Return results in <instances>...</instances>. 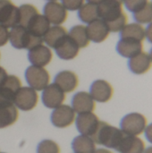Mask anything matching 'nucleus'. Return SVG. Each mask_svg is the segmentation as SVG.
Returning <instances> with one entry per match:
<instances>
[{
    "label": "nucleus",
    "instance_id": "nucleus-15",
    "mask_svg": "<svg viewBox=\"0 0 152 153\" xmlns=\"http://www.w3.org/2000/svg\"><path fill=\"white\" fill-rule=\"evenodd\" d=\"M95 106V100L91 95L85 91L75 93L72 99V108L77 114L93 112Z\"/></svg>",
    "mask_w": 152,
    "mask_h": 153
},
{
    "label": "nucleus",
    "instance_id": "nucleus-43",
    "mask_svg": "<svg viewBox=\"0 0 152 153\" xmlns=\"http://www.w3.org/2000/svg\"><path fill=\"white\" fill-rule=\"evenodd\" d=\"M115 1H116V2H118V3H121V4L124 3V0H115Z\"/></svg>",
    "mask_w": 152,
    "mask_h": 153
},
{
    "label": "nucleus",
    "instance_id": "nucleus-21",
    "mask_svg": "<svg viewBox=\"0 0 152 153\" xmlns=\"http://www.w3.org/2000/svg\"><path fill=\"white\" fill-rule=\"evenodd\" d=\"M55 84H56L65 93L74 91L79 83L77 75L71 71L59 72L55 77Z\"/></svg>",
    "mask_w": 152,
    "mask_h": 153
},
{
    "label": "nucleus",
    "instance_id": "nucleus-39",
    "mask_svg": "<svg viewBox=\"0 0 152 153\" xmlns=\"http://www.w3.org/2000/svg\"><path fill=\"white\" fill-rule=\"evenodd\" d=\"M94 153H113L111 151H109L108 149H104V148H101V149H97L95 151Z\"/></svg>",
    "mask_w": 152,
    "mask_h": 153
},
{
    "label": "nucleus",
    "instance_id": "nucleus-37",
    "mask_svg": "<svg viewBox=\"0 0 152 153\" xmlns=\"http://www.w3.org/2000/svg\"><path fill=\"white\" fill-rule=\"evenodd\" d=\"M145 38L152 44V22L145 28Z\"/></svg>",
    "mask_w": 152,
    "mask_h": 153
},
{
    "label": "nucleus",
    "instance_id": "nucleus-29",
    "mask_svg": "<svg viewBox=\"0 0 152 153\" xmlns=\"http://www.w3.org/2000/svg\"><path fill=\"white\" fill-rule=\"evenodd\" d=\"M19 8V24L24 28L27 27L28 23L30 22V21L35 16L37 15L39 13L38 9L30 4H22Z\"/></svg>",
    "mask_w": 152,
    "mask_h": 153
},
{
    "label": "nucleus",
    "instance_id": "nucleus-32",
    "mask_svg": "<svg viewBox=\"0 0 152 153\" xmlns=\"http://www.w3.org/2000/svg\"><path fill=\"white\" fill-rule=\"evenodd\" d=\"M37 153H60V148L54 141L44 140L39 143Z\"/></svg>",
    "mask_w": 152,
    "mask_h": 153
},
{
    "label": "nucleus",
    "instance_id": "nucleus-40",
    "mask_svg": "<svg viewBox=\"0 0 152 153\" xmlns=\"http://www.w3.org/2000/svg\"><path fill=\"white\" fill-rule=\"evenodd\" d=\"M103 0H87L88 3H91V4H99V3H101Z\"/></svg>",
    "mask_w": 152,
    "mask_h": 153
},
{
    "label": "nucleus",
    "instance_id": "nucleus-5",
    "mask_svg": "<svg viewBox=\"0 0 152 153\" xmlns=\"http://www.w3.org/2000/svg\"><path fill=\"white\" fill-rule=\"evenodd\" d=\"M39 100L38 93L30 87H21L17 91L13 104L17 108L23 111H29L33 109Z\"/></svg>",
    "mask_w": 152,
    "mask_h": 153
},
{
    "label": "nucleus",
    "instance_id": "nucleus-18",
    "mask_svg": "<svg viewBox=\"0 0 152 153\" xmlns=\"http://www.w3.org/2000/svg\"><path fill=\"white\" fill-rule=\"evenodd\" d=\"M55 49H56L57 56L61 59L70 60L77 56L80 48L73 40V39L67 34L59 41V43L56 45Z\"/></svg>",
    "mask_w": 152,
    "mask_h": 153
},
{
    "label": "nucleus",
    "instance_id": "nucleus-6",
    "mask_svg": "<svg viewBox=\"0 0 152 153\" xmlns=\"http://www.w3.org/2000/svg\"><path fill=\"white\" fill-rule=\"evenodd\" d=\"M0 24L6 28L19 24V8L11 0H0Z\"/></svg>",
    "mask_w": 152,
    "mask_h": 153
},
{
    "label": "nucleus",
    "instance_id": "nucleus-7",
    "mask_svg": "<svg viewBox=\"0 0 152 153\" xmlns=\"http://www.w3.org/2000/svg\"><path fill=\"white\" fill-rule=\"evenodd\" d=\"M75 120V112L68 105H61L54 109L51 114L52 124L58 128L70 126Z\"/></svg>",
    "mask_w": 152,
    "mask_h": 153
},
{
    "label": "nucleus",
    "instance_id": "nucleus-19",
    "mask_svg": "<svg viewBox=\"0 0 152 153\" xmlns=\"http://www.w3.org/2000/svg\"><path fill=\"white\" fill-rule=\"evenodd\" d=\"M145 149V143L140 136L125 134L116 151L119 153H143Z\"/></svg>",
    "mask_w": 152,
    "mask_h": 153
},
{
    "label": "nucleus",
    "instance_id": "nucleus-8",
    "mask_svg": "<svg viewBox=\"0 0 152 153\" xmlns=\"http://www.w3.org/2000/svg\"><path fill=\"white\" fill-rule=\"evenodd\" d=\"M76 127L81 134L92 137V135L97 131L100 120L93 113H84L79 114L75 119Z\"/></svg>",
    "mask_w": 152,
    "mask_h": 153
},
{
    "label": "nucleus",
    "instance_id": "nucleus-14",
    "mask_svg": "<svg viewBox=\"0 0 152 153\" xmlns=\"http://www.w3.org/2000/svg\"><path fill=\"white\" fill-rule=\"evenodd\" d=\"M90 94L95 101L105 103L112 99L114 89L108 82L105 80H97L91 84Z\"/></svg>",
    "mask_w": 152,
    "mask_h": 153
},
{
    "label": "nucleus",
    "instance_id": "nucleus-34",
    "mask_svg": "<svg viewBox=\"0 0 152 153\" xmlns=\"http://www.w3.org/2000/svg\"><path fill=\"white\" fill-rule=\"evenodd\" d=\"M84 4V0H62V4L66 10L75 11L79 10Z\"/></svg>",
    "mask_w": 152,
    "mask_h": 153
},
{
    "label": "nucleus",
    "instance_id": "nucleus-41",
    "mask_svg": "<svg viewBox=\"0 0 152 153\" xmlns=\"http://www.w3.org/2000/svg\"><path fill=\"white\" fill-rule=\"evenodd\" d=\"M143 153H152V145L149 146V147H146V149L144 150Z\"/></svg>",
    "mask_w": 152,
    "mask_h": 153
},
{
    "label": "nucleus",
    "instance_id": "nucleus-31",
    "mask_svg": "<svg viewBox=\"0 0 152 153\" xmlns=\"http://www.w3.org/2000/svg\"><path fill=\"white\" fill-rule=\"evenodd\" d=\"M106 23L108 24L110 32H120L128 23V16L126 13H123L116 20L110 22H106Z\"/></svg>",
    "mask_w": 152,
    "mask_h": 153
},
{
    "label": "nucleus",
    "instance_id": "nucleus-44",
    "mask_svg": "<svg viewBox=\"0 0 152 153\" xmlns=\"http://www.w3.org/2000/svg\"><path fill=\"white\" fill-rule=\"evenodd\" d=\"M48 2H56L57 0H47Z\"/></svg>",
    "mask_w": 152,
    "mask_h": 153
},
{
    "label": "nucleus",
    "instance_id": "nucleus-10",
    "mask_svg": "<svg viewBox=\"0 0 152 153\" xmlns=\"http://www.w3.org/2000/svg\"><path fill=\"white\" fill-rule=\"evenodd\" d=\"M65 100V93L55 83L48 84L42 92V102L48 108H56Z\"/></svg>",
    "mask_w": 152,
    "mask_h": 153
},
{
    "label": "nucleus",
    "instance_id": "nucleus-35",
    "mask_svg": "<svg viewBox=\"0 0 152 153\" xmlns=\"http://www.w3.org/2000/svg\"><path fill=\"white\" fill-rule=\"evenodd\" d=\"M9 40V30L8 28L0 24V47L4 46Z\"/></svg>",
    "mask_w": 152,
    "mask_h": 153
},
{
    "label": "nucleus",
    "instance_id": "nucleus-2",
    "mask_svg": "<svg viewBox=\"0 0 152 153\" xmlns=\"http://www.w3.org/2000/svg\"><path fill=\"white\" fill-rule=\"evenodd\" d=\"M9 40L12 46L17 49H31L42 44V38L34 36L26 28L16 25L9 31Z\"/></svg>",
    "mask_w": 152,
    "mask_h": 153
},
{
    "label": "nucleus",
    "instance_id": "nucleus-30",
    "mask_svg": "<svg viewBox=\"0 0 152 153\" xmlns=\"http://www.w3.org/2000/svg\"><path fill=\"white\" fill-rule=\"evenodd\" d=\"M133 18L135 22H138L142 25L150 24L152 22V4L149 2L140 11L133 13Z\"/></svg>",
    "mask_w": 152,
    "mask_h": 153
},
{
    "label": "nucleus",
    "instance_id": "nucleus-3",
    "mask_svg": "<svg viewBox=\"0 0 152 153\" xmlns=\"http://www.w3.org/2000/svg\"><path fill=\"white\" fill-rule=\"evenodd\" d=\"M147 117L139 112H132L125 115L120 123V129L129 136H141L144 134L146 126H148Z\"/></svg>",
    "mask_w": 152,
    "mask_h": 153
},
{
    "label": "nucleus",
    "instance_id": "nucleus-26",
    "mask_svg": "<svg viewBox=\"0 0 152 153\" xmlns=\"http://www.w3.org/2000/svg\"><path fill=\"white\" fill-rule=\"evenodd\" d=\"M66 30L60 25H54L49 28V30L43 36V41L50 48H55L59 41L67 35Z\"/></svg>",
    "mask_w": 152,
    "mask_h": 153
},
{
    "label": "nucleus",
    "instance_id": "nucleus-23",
    "mask_svg": "<svg viewBox=\"0 0 152 153\" xmlns=\"http://www.w3.org/2000/svg\"><path fill=\"white\" fill-rule=\"evenodd\" d=\"M50 27L51 26L47 19L43 14L38 13L30 21L26 29L34 36L43 38V36L46 34Z\"/></svg>",
    "mask_w": 152,
    "mask_h": 153
},
{
    "label": "nucleus",
    "instance_id": "nucleus-17",
    "mask_svg": "<svg viewBox=\"0 0 152 153\" xmlns=\"http://www.w3.org/2000/svg\"><path fill=\"white\" fill-rule=\"evenodd\" d=\"M90 40L95 43H101L106 40L110 33L108 24L101 19H98L88 24L86 27Z\"/></svg>",
    "mask_w": 152,
    "mask_h": 153
},
{
    "label": "nucleus",
    "instance_id": "nucleus-16",
    "mask_svg": "<svg viewBox=\"0 0 152 153\" xmlns=\"http://www.w3.org/2000/svg\"><path fill=\"white\" fill-rule=\"evenodd\" d=\"M128 66L130 71L134 74L142 75L147 74L152 67V61L149 53L142 51L131 57L128 61Z\"/></svg>",
    "mask_w": 152,
    "mask_h": 153
},
{
    "label": "nucleus",
    "instance_id": "nucleus-13",
    "mask_svg": "<svg viewBox=\"0 0 152 153\" xmlns=\"http://www.w3.org/2000/svg\"><path fill=\"white\" fill-rule=\"evenodd\" d=\"M53 55L50 48L43 44L38 45L29 50L28 58L32 65L45 67L52 60Z\"/></svg>",
    "mask_w": 152,
    "mask_h": 153
},
{
    "label": "nucleus",
    "instance_id": "nucleus-20",
    "mask_svg": "<svg viewBox=\"0 0 152 153\" xmlns=\"http://www.w3.org/2000/svg\"><path fill=\"white\" fill-rule=\"evenodd\" d=\"M116 50L120 56L130 59L143 51V42L130 39H120L116 45Z\"/></svg>",
    "mask_w": 152,
    "mask_h": 153
},
{
    "label": "nucleus",
    "instance_id": "nucleus-42",
    "mask_svg": "<svg viewBox=\"0 0 152 153\" xmlns=\"http://www.w3.org/2000/svg\"><path fill=\"white\" fill-rule=\"evenodd\" d=\"M149 55H150V57H151V61H152V48L151 49V51H150Z\"/></svg>",
    "mask_w": 152,
    "mask_h": 153
},
{
    "label": "nucleus",
    "instance_id": "nucleus-45",
    "mask_svg": "<svg viewBox=\"0 0 152 153\" xmlns=\"http://www.w3.org/2000/svg\"><path fill=\"white\" fill-rule=\"evenodd\" d=\"M151 4H152V2H151Z\"/></svg>",
    "mask_w": 152,
    "mask_h": 153
},
{
    "label": "nucleus",
    "instance_id": "nucleus-38",
    "mask_svg": "<svg viewBox=\"0 0 152 153\" xmlns=\"http://www.w3.org/2000/svg\"><path fill=\"white\" fill-rule=\"evenodd\" d=\"M6 77H7V74H6L5 70L3 67L0 66V86L4 82V80L6 79Z\"/></svg>",
    "mask_w": 152,
    "mask_h": 153
},
{
    "label": "nucleus",
    "instance_id": "nucleus-36",
    "mask_svg": "<svg viewBox=\"0 0 152 153\" xmlns=\"http://www.w3.org/2000/svg\"><path fill=\"white\" fill-rule=\"evenodd\" d=\"M144 134H145L147 141L152 144V123L148 124V126H146V129L144 131Z\"/></svg>",
    "mask_w": 152,
    "mask_h": 153
},
{
    "label": "nucleus",
    "instance_id": "nucleus-28",
    "mask_svg": "<svg viewBox=\"0 0 152 153\" xmlns=\"http://www.w3.org/2000/svg\"><path fill=\"white\" fill-rule=\"evenodd\" d=\"M68 35L73 39V40L81 48H86L90 44V39L88 37L87 30L84 25H75L73 26Z\"/></svg>",
    "mask_w": 152,
    "mask_h": 153
},
{
    "label": "nucleus",
    "instance_id": "nucleus-4",
    "mask_svg": "<svg viewBox=\"0 0 152 153\" xmlns=\"http://www.w3.org/2000/svg\"><path fill=\"white\" fill-rule=\"evenodd\" d=\"M25 78L30 88L37 91H43L48 84L50 76L44 67L30 65L25 72Z\"/></svg>",
    "mask_w": 152,
    "mask_h": 153
},
{
    "label": "nucleus",
    "instance_id": "nucleus-22",
    "mask_svg": "<svg viewBox=\"0 0 152 153\" xmlns=\"http://www.w3.org/2000/svg\"><path fill=\"white\" fill-rule=\"evenodd\" d=\"M18 119V110L13 103H0V129L13 125Z\"/></svg>",
    "mask_w": 152,
    "mask_h": 153
},
{
    "label": "nucleus",
    "instance_id": "nucleus-1",
    "mask_svg": "<svg viewBox=\"0 0 152 153\" xmlns=\"http://www.w3.org/2000/svg\"><path fill=\"white\" fill-rule=\"evenodd\" d=\"M125 134L120 128L108 125L106 122L100 121L99 127L95 134L92 135V139L95 143L105 146L108 149H116L122 141Z\"/></svg>",
    "mask_w": 152,
    "mask_h": 153
},
{
    "label": "nucleus",
    "instance_id": "nucleus-33",
    "mask_svg": "<svg viewBox=\"0 0 152 153\" xmlns=\"http://www.w3.org/2000/svg\"><path fill=\"white\" fill-rule=\"evenodd\" d=\"M150 1L149 0H124V4L133 13L140 11L142 8H143Z\"/></svg>",
    "mask_w": 152,
    "mask_h": 153
},
{
    "label": "nucleus",
    "instance_id": "nucleus-12",
    "mask_svg": "<svg viewBox=\"0 0 152 153\" xmlns=\"http://www.w3.org/2000/svg\"><path fill=\"white\" fill-rule=\"evenodd\" d=\"M44 16L47 19L50 24L60 25L67 19V10L61 3L48 2L44 6Z\"/></svg>",
    "mask_w": 152,
    "mask_h": 153
},
{
    "label": "nucleus",
    "instance_id": "nucleus-24",
    "mask_svg": "<svg viewBox=\"0 0 152 153\" xmlns=\"http://www.w3.org/2000/svg\"><path fill=\"white\" fill-rule=\"evenodd\" d=\"M121 39H130L143 42L145 38V27L138 22L127 23L120 31Z\"/></svg>",
    "mask_w": 152,
    "mask_h": 153
},
{
    "label": "nucleus",
    "instance_id": "nucleus-9",
    "mask_svg": "<svg viewBox=\"0 0 152 153\" xmlns=\"http://www.w3.org/2000/svg\"><path fill=\"white\" fill-rule=\"evenodd\" d=\"M99 19L110 22L119 17L123 13V4L115 0H103L98 4Z\"/></svg>",
    "mask_w": 152,
    "mask_h": 153
},
{
    "label": "nucleus",
    "instance_id": "nucleus-25",
    "mask_svg": "<svg viewBox=\"0 0 152 153\" xmlns=\"http://www.w3.org/2000/svg\"><path fill=\"white\" fill-rule=\"evenodd\" d=\"M72 148L74 153H94L96 143L93 139L86 135H79L75 137L72 143Z\"/></svg>",
    "mask_w": 152,
    "mask_h": 153
},
{
    "label": "nucleus",
    "instance_id": "nucleus-11",
    "mask_svg": "<svg viewBox=\"0 0 152 153\" xmlns=\"http://www.w3.org/2000/svg\"><path fill=\"white\" fill-rule=\"evenodd\" d=\"M22 87L20 79L14 75H7L0 86V103H13L15 95Z\"/></svg>",
    "mask_w": 152,
    "mask_h": 153
},
{
    "label": "nucleus",
    "instance_id": "nucleus-27",
    "mask_svg": "<svg viewBox=\"0 0 152 153\" xmlns=\"http://www.w3.org/2000/svg\"><path fill=\"white\" fill-rule=\"evenodd\" d=\"M78 16L82 22L88 24L99 19L98 4L91 3L83 4L78 10Z\"/></svg>",
    "mask_w": 152,
    "mask_h": 153
}]
</instances>
